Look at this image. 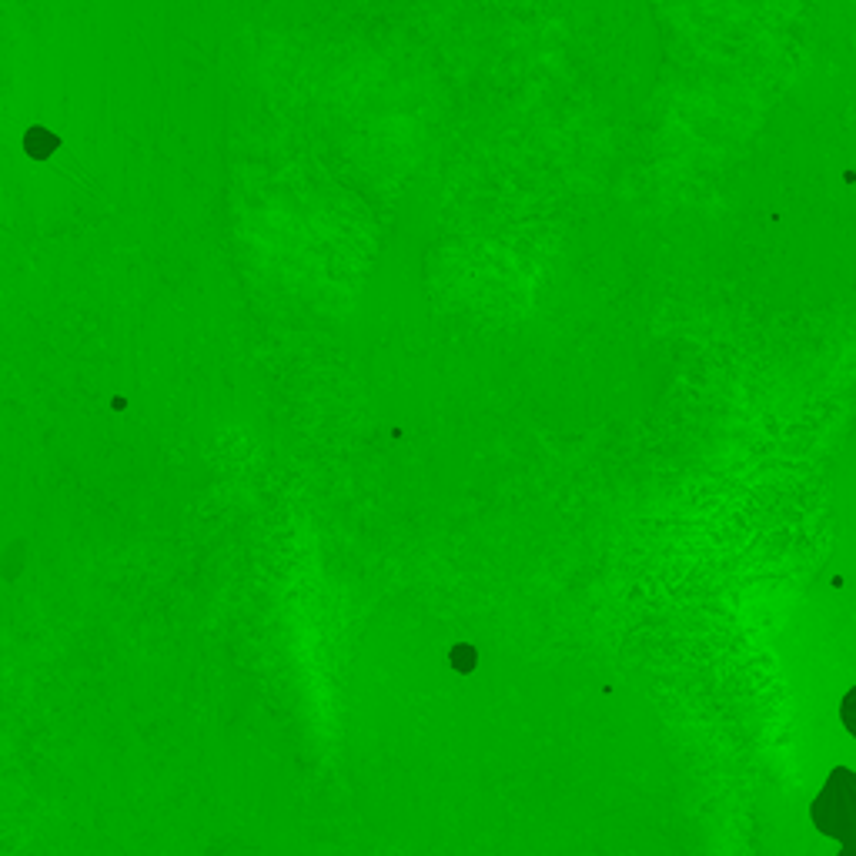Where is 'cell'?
<instances>
[{"instance_id": "obj_1", "label": "cell", "mask_w": 856, "mask_h": 856, "mask_svg": "<svg viewBox=\"0 0 856 856\" xmlns=\"http://www.w3.org/2000/svg\"><path fill=\"white\" fill-rule=\"evenodd\" d=\"M810 816L816 830L830 836V840L846 843L850 836H856V773L846 770V766H836L830 780L823 783L820 796L813 800Z\"/></svg>"}, {"instance_id": "obj_2", "label": "cell", "mask_w": 856, "mask_h": 856, "mask_svg": "<svg viewBox=\"0 0 856 856\" xmlns=\"http://www.w3.org/2000/svg\"><path fill=\"white\" fill-rule=\"evenodd\" d=\"M840 716H843V726H846V733H850V736H856V686L850 689V693L843 696Z\"/></svg>"}, {"instance_id": "obj_3", "label": "cell", "mask_w": 856, "mask_h": 856, "mask_svg": "<svg viewBox=\"0 0 856 856\" xmlns=\"http://www.w3.org/2000/svg\"><path fill=\"white\" fill-rule=\"evenodd\" d=\"M54 138L47 131H31V138H27V148H31V154H47L54 148Z\"/></svg>"}, {"instance_id": "obj_4", "label": "cell", "mask_w": 856, "mask_h": 856, "mask_svg": "<svg viewBox=\"0 0 856 856\" xmlns=\"http://www.w3.org/2000/svg\"><path fill=\"white\" fill-rule=\"evenodd\" d=\"M836 856H856V836H850V840L843 843V850L836 853Z\"/></svg>"}]
</instances>
